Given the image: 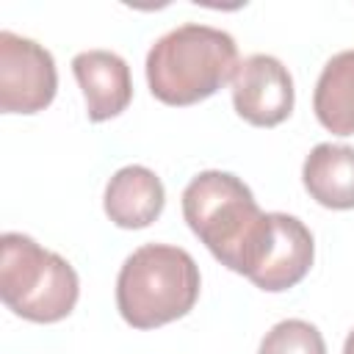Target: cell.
Instances as JSON below:
<instances>
[{"label":"cell","instance_id":"cell-1","mask_svg":"<svg viewBox=\"0 0 354 354\" xmlns=\"http://www.w3.org/2000/svg\"><path fill=\"white\" fill-rule=\"evenodd\" d=\"M238 64V44L230 33L188 22L152 44L147 53V83L163 105L185 108L230 83Z\"/></svg>","mask_w":354,"mask_h":354},{"label":"cell","instance_id":"cell-2","mask_svg":"<svg viewBox=\"0 0 354 354\" xmlns=\"http://www.w3.org/2000/svg\"><path fill=\"white\" fill-rule=\"evenodd\" d=\"M183 216L221 266L246 274L266 213L241 177L216 169L199 171L183 191Z\"/></svg>","mask_w":354,"mask_h":354},{"label":"cell","instance_id":"cell-3","mask_svg":"<svg viewBox=\"0 0 354 354\" xmlns=\"http://www.w3.org/2000/svg\"><path fill=\"white\" fill-rule=\"evenodd\" d=\"M199 288V266L185 249L144 243L119 268L116 307L133 329H155L188 315Z\"/></svg>","mask_w":354,"mask_h":354},{"label":"cell","instance_id":"cell-4","mask_svg":"<svg viewBox=\"0 0 354 354\" xmlns=\"http://www.w3.org/2000/svg\"><path fill=\"white\" fill-rule=\"evenodd\" d=\"M77 293V274L61 254L22 232L0 238V296L14 315L33 324H55L75 310Z\"/></svg>","mask_w":354,"mask_h":354},{"label":"cell","instance_id":"cell-5","mask_svg":"<svg viewBox=\"0 0 354 354\" xmlns=\"http://www.w3.org/2000/svg\"><path fill=\"white\" fill-rule=\"evenodd\" d=\"M313 232L288 213H266L263 232L252 252L246 279L268 293H282L299 285L313 266Z\"/></svg>","mask_w":354,"mask_h":354},{"label":"cell","instance_id":"cell-6","mask_svg":"<svg viewBox=\"0 0 354 354\" xmlns=\"http://www.w3.org/2000/svg\"><path fill=\"white\" fill-rule=\"evenodd\" d=\"M58 88V72L50 50L33 39L0 30V111L39 113Z\"/></svg>","mask_w":354,"mask_h":354},{"label":"cell","instance_id":"cell-7","mask_svg":"<svg viewBox=\"0 0 354 354\" xmlns=\"http://www.w3.org/2000/svg\"><path fill=\"white\" fill-rule=\"evenodd\" d=\"M235 113L254 127H277L293 111V77L288 66L266 53L243 58L232 77Z\"/></svg>","mask_w":354,"mask_h":354},{"label":"cell","instance_id":"cell-8","mask_svg":"<svg viewBox=\"0 0 354 354\" xmlns=\"http://www.w3.org/2000/svg\"><path fill=\"white\" fill-rule=\"evenodd\" d=\"M75 80L86 100V116L91 122H108L119 116L133 100L130 66L111 50H86L72 58Z\"/></svg>","mask_w":354,"mask_h":354},{"label":"cell","instance_id":"cell-9","mask_svg":"<svg viewBox=\"0 0 354 354\" xmlns=\"http://www.w3.org/2000/svg\"><path fill=\"white\" fill-rule=\"evenodd\" d=\"M166 191L155 171L147 166H124L105 185V213L122 230L149 227L163 213Z\"/></svg>","mask_w":354,"mask_h":354},{"label":"cell","instance_id":"cell-10","mask_svg":"<svg viewBox=\"0 0 354 354\" xmlns=\"http://www.w3.org/2000/svg\"><path fill=\"white\" fill-rule=\"evenodd\" d=\"M301 183L321 207L351 210L354 207V147H346V144L313 147L301 166Z\"/></svg>","mask_w":354,"mask_h":354},{"label":"cell","instance_id":"cell-11","mask_svg":"<svg viewBox=\"0 0 354 354\" xmlns=\"http://www.w3.org/2000/svg\"><path fill=\"white\" fill-rule=\"evenodd\" d=\"M315 119L335 136H354V50L332 55L313 94Z\"/></svg>","mask_w":354,"mask_h":354},{"label":"cell","instance_id":"cell-12","mask_svg":"<svg viewBox=\"0 0 354 354\" xmlns=\"http://www.w3.org/2000/svg\"><path fill=\"white\" fill-rule=\"evenodd\" d=\"M257 354H326V343L313 324L288 318L266 332Z\"/></svg>","mask_w":354,"mask_h":354},{"label":"cell","instance_id":"cell-13","mask_svg":"<svg viewBox=\"0 0 354 354\" xmlns=\"http://www.w3.org/2000/svg\"><path fill=\"white\" fill-rule=\"evenodd\" d=\"M343 354H354V329L348 332V337H346V346H343Z\"/></svg>","mask_w":354,"mask_h":354}]
</instances>
